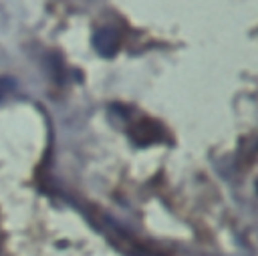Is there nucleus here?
<instances>
[{
    "instance_id": "nucleus-1",
    "label": "nucleus",
    "mask_w": 258,
    "mask_h": 256,
    "mask_svg": "<svg viewBox=\"0 0 258 256\" xmlns=\"http://www.w3.org/2000/svg\"><path fill=\"white\" fill-rule=\"evenodd\" d=\"M129 137L135 145L145 147V145H151V143H157L163 139V127L157 121L145 117V119H139L137 123L131 125Z\"/></svg>"
},
{
    "instance_id": "nucleus-2",
    "label": "nucleus",
    "mask_w": 258,
    "mask_h": 256,
    "mask_svg": "<svg viewBox=\"0 0 258 256\" xmlns=\"http://www.w3.org/2000/svg\"><path fill=\"white\" fill-rule=\"evenodd\" d=\"M93 46L95 50L103 56V58H111L119 52V46H121V36L115 28L111 26H103L99 28L95 34H93Z\"/></svg>"
},
{
    "instance_id": "nucleus-3",
    "label": "nucleus",
    "mask_w": 258,
    "mask_h": 256,
    "mask_svg": "<svg viewBox=\"0 0 258 256\" xmlns=\"http://www.w3.org/2000/svg\"><path fill=\"white\" fill-rule=\"evenodd\" d=\"M12 89H14V81L8 79V77H0V97H4Z\"/></svg>"
},
{
    "instance_id": "nucleus-4",
    "label": "nucleus",
    "mask_w": 258,
    "mask_h": 256,
    "mask_svg": "<svg viewBox=\"0 0 258 256\" xmlns=\"http://www.w3.org/2000/svg\"><path fill=\"white\" fill-rule=\"evenodd\" d=\"M48 62H50V67H52V75H54V79H56V81H60V75H62V67H60V60H58V56L50 58Z\"/></svg>"
}]
</instances>
